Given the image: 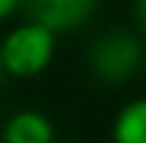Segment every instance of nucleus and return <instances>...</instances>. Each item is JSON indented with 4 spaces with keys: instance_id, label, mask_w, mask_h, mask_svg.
<instances>
[{
    "instance_id": "obj_6",
    "label": "nucleus",
    "mask_w": 146,
    "mask_h": 143,
    "mask_svg": "<svg viewBox=\"0 0 146 143\" xmlns=\"http://www.w3.org/2000/svg\"><path fill=\"white\" fill-rule=\"evenodd\" d=\"M132 20H135V34L146 42V0H132Z\"/></svg>"
},
{
    "instance_id": "obj_8",
    "label": "nucleus",
    "mask_w": 146,
    "mask_h": 143,
    "mask_svg": "<svg viewBox=\"0 0 146 143\" xmlns=\"http://www.w3.org/2000/svg\"><path fill=\"white\" fill-rule=\"evenodd\" d=\"M3 79H6V70H3V62H0V84H3Z\"/></svg>"
},
{
    "instance_id": "obj_7",
    "label": "nucleus",
    "mask_w": 146,
    "mask_h": 143,
    "mask_svg": "<svg viewBox=\"0 0 146 143\" xmlns=\"http://www.w3.org/2000/svg\"><path fill=\"white\" fill-rule=\"evenodd\" d=\"M20 6H23V0H0V23L9 20L11 14H17Z\"/></svg>"
},
{
    "instance_id": "obj_5",
    "label": "nucleus",
    "mask_w": 146,
    "mask_h": 143,
    "mask_svg": "<svg viewBox=\"0 0 146 143\" xmlns=\"http://www.w3.org/2000/svg\"><path fill=\"white\" fill-rule=\"evenodd\" d=\"M112 143H146V95L132 98L115 112L110 124Z\"/></svg>"
},
{
    "instance_id": "obj_1",
    "label": "nucleus",
    "mask_w": 146,
    "mask_h": 143,
    "mask_svg": "<svg viewBox=\"0 0 146 143\" xmlns=\"http://www.w3.org/2000/svg\"><path fill=\"white\" fill-rule=\"evenodd\" d=\"M143 65H146V42L127 28L104 31L87 51V68H90L93 79L101 84H110V87H121V84L132 81Z\"/></svg>"
},
{
    "instance_id": "obj_2",
    "label": "nucleus",
    "mask_w": 146,
    "mask_h": 143,
    "mask_svg": "<svg viewBox=\"0 0 146 143\" xmlns=\"http://www.w3.org/2000/svg\"><path fill=\"white\" fill-rule=\"evenodd\" d=\"M56 36L31 20L14 25L0 39V62L9 79H36L51 68Z\"/></svg>"
},
{
    "instance_id": "obj_3",
    "label": "nucleus",
    "mask_w": 146,
    "mask_h": 143,
    "mask_svg": "<svg viewBox=\"0 0 146 143\" xmlns=\"http://www.w3.org/2000/svg\"><path fill=\"white\" fill-rule=\"evenodd\" d=\"M101 0H23L25 20L48 28L54 36L73 34L93 20Z\"/></svg>"
},
{
    "instance_id": "obj_4",
    "label": "nucleus",
    "mask_w": 146,
    "mask_h": 143,
    "mask_svg": "<svg viewBox=\"0 0 146 143\" xmlns=\"http://www.w3.org/2000/svg\"><path fill=\"white\" fill-rule=\"evenodd\" d=\"M0 143H56L54 121L39 109H17L6 118Z\"/></svg>"
}]
</instances>
